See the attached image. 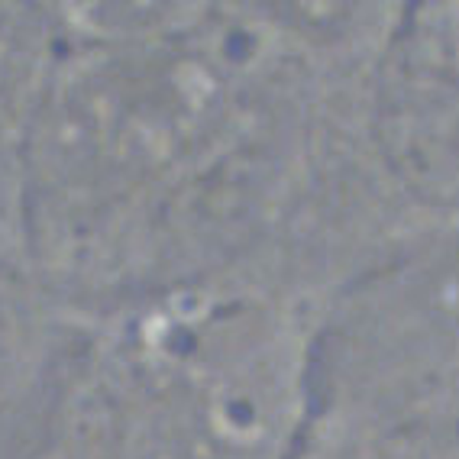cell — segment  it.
Masks as SVG:
<instances>
[{"instance_id": "7a4b0ae2", "label": "cell", "mask_w": 459, "mask_h": 459, "mask_svg": "<svg viewBox=\"0 0 459 459\" xmlns=\"http://www.w3.org/2000/svg\"><path fill=\"white\" fill-rule=\"evenodd\" d=\"M58 46L17 0H0V304L33 281L23 243L20 156L26 117Z\"/></svg>"}, {"instance_id": "6da1fadb", "label": "cell", "mask_w": 459, "mask_h": 459, "mask_svg": "<svg viewBox=\"0 0 459 459\" xmlns=\"http://www.w3.org/2000/svg\"><path fill=\"white\" fill-rule=\"evenodd\" d=\"M295 340L263 301L172 291L72 311L17 459H298Z\"/></svg>"}, {"instance_id": "3957f363", "label": "cell", "mask_w": 459, "mask_h": 459, "mask_svg": "<svg viewBox=\"0 0 459 459\" xmlns=\"http://www.w3.org/2000/svg\"><path fill=\"white\" fill-rule=\"evenodd\" d=\"M58 49L130 46L178 33L197 0H17Z\"/></svg>"}]
</instances>
